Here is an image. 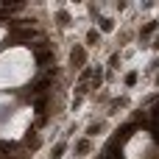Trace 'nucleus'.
<instances>
[{
	"label": "nucleus",
	"instance_id": "obj_11",
	"mask_svg": "<svg viewBox=\"0 0 159 159\" xmlns=\"http://www.w3.org/2000/svg\"><path fill=\"white\" fill-rule=\"evenodd\" d=\"M126 84H129V87L137 84V73H129V75H126Z\"/></svg>",
	"mask_w": 159,
	"mask_h": 159
},
{
	"label": "nucleus",
	"instance_id": "obj_7",
	"mask_svg": "<svg viewBox=\"0 0 159 159\" xmlns=\"http://www.w3.org/2000/svg\"><path fill=\"white\" fill-rule=\"evenodd\" d=\"M61 154H64V143L53 145V159H61Z\"/></svg>",
	"mask_w": 159,
	"mask_h": 159
},
{
	"label": "nucleus",
	"instance_id": "obj_5",
	"mask_svg": "<svg viewBox=\"0 0 159 159\" xmlns=\"http://www.w3.org/2000/svg\"><path fill=\"white\" fill-rule=\"evenodd\" d=\"M89 151V140H81L78 145H75V154H87Z\"/></svg>",
	"mask_w": 159,
	"mask_h": 159
},
{
	"label": "nucleus",
	"instance_id": "obj_15",
	"mask_svg": "<svg viewBox=\"0 0 159 159\" xmlns=\"http://www.w3.org/2000/svg\"><path fill=\"white\" fill-rule=\"evenodd\" d=\"M154 48H157V50H159V39H157V42H154Z\"/></svg>",
	"mask_w": 159,
	"mask_h": 159
},
{
	"label": "nucleus",
	"instance_id": "obj_3",
	"mask_svg": "<svg viewBox=\"0 0 159 159\" xmlns=\"http://www.w3.org/2000/svg\"><path fill=\"white\" fill-rule=\"evenodd\" d=\"M131 131H134V126H126L123 131H117V137H115V143H126V140L131 137Z\"/></svg>",
	"mask_w": 159,
	"mask_h": 159
},
{
	"label": "nucleus",
	"instance_id": "obj_10",
	"mask_svg": "<svg viewBox=\"0 0 159 159\" xmlns=\"http://www.w3.org/2000/svg\"><path fill=\"white\" fill-rule=\"evenodd\" d=\"M101 28H103V31H112L115 25H112V20H101Z\"/></svg>",
	"mask_w": 159,
	"mask_h": 159
},
{
	"label": "nucleus",
	"instance_id": "obj_13",
	"mask_svg": "<svg viewBox=\"0 0 159 159\" xmlns=\"http://www.w3.org/2000/svg\"><path fill=\"white\" fill-rule=\"evenodd\" d=\"M6 151H11V143H0V154H6Z\"/></svg>",
	"mask_w": 159,
	"mask_h": 159
},
{
	"label": "nucleus",
	"instance_id": "obj_2",
	"mask_svg": "<svg viewBox=\"0 0 159 159\" xmlns=\"http://www.w3.org/2000/svg\"><path fill=\"white\" fill-rule=\"evenodd\" d=\"M36 61H39V64H50V61H53V50H39V53H36Z\"/></svg>",
	"mask_w": 159,
	"mask_h": 159
},
{
	"label": "nucleus",
	"instance_id": "obj_1",
	"mask_svg": "<svg viewBox=\"0 0 159 159\" xmlns=\"http://www.w3.org/2000/svg\"><path fill=\"white\" fill-rule=\"evenodd\" d=\"M84 59H87V56H84V50H81V48H78V50H73V56H70L73 67H84Z\"/></svg>",
	"mask_w": 159,
	"mask_h": 159
},
{
	"label": "nucleus",
	"instance_id": "obj_6",
	"mask_svg": "<svg viewBox=\"0 0 159 159\" xmlns=\"http://www.w3.org/2000/svg\"><path fill=\"white\" fill-rule=\"evenodd\" d=\"M56 20H59V25H70V14H67V11H59Z\"/></svg>",
	"mask_w": 159,
	"mask_h": 159
},
{
	"label": "nucleus",
	"instance_id": "obj_8",
	"mask_svg": "<svg viewBox=\"0 0 159 159\" xmlns=\"http://www.w3.org/2000/svg\"><path fill=\"white\" fill-rule=\"evenodd\" d=\"M87 42H89V45H95V42H98V31H95V28L87 34Z\"/></svg>",
	"mask_w": 159,
	"mask_h": 159
},
{
	"label": "nucleus",
	"instance_id": "obj_9",
	"mask_svg": "<svg viewBox=\"0 0 159 159\" xmlns=\"http://www.w3.org/2000/svg\"><path fill=\"white\" fill-rule=\"evenodd\" d=\"M45 106H48V98H39L36 101V112H45Z\"/></svg>",
	"mask_w": 159,
	"mask_h": 159
},
{
	"label": "nucleus",
	"instance_id": "obj_4",
	"mask_svg": "<svg viewBox=\"0 0 159 159\" xmlns=\"http://www.w3.org/2000/svg\"><path fill=\"white\" fill-rule=\"evenodd\" d=\"M14 36H17V39H34V36H36V31H34V28H22V31H17Z\"/></svg>",
	"mask_w": 159,
	"mask_h": 159
},
{
	"label": "nucleus",
	"instance_id": "obj_14",
	"mask_svg": "<svg viewBox=\"0 0 159 159\" xmlns=\"http://www.w3.org/2000/svg\"><path fill=\"white\" fill-rule=\"evenodd\" d=\"M154 140L159 143V123H154Z\"/></svg>",
	"mask_w": 159,
	"mask_h": 159
},
{
	"label": "nucleus",
	"instance_id": "obj_12",
	"mask_svg": "<svg viewBox=\"0 0 159 159\" xmlns=\"http://www.w3.org/2000/svg\"><path fill=\"white\" fill-rule=\"evenodd\" d=\"M151 31H157V22H148V25L143 28V34H151Z\"/></svg>",
	"mask_w": 159,
	"mask_h": 159
}]
</instances>
